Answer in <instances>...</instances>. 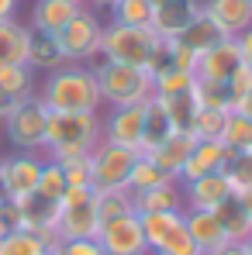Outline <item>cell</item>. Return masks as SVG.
Segmentation results:
<instances>
[{
  "label": "cell",
  "mask_w": 252,
  "mask_h": 255,
  "mask_svg": "<svg viewBox=\"0 0 252 255\" xmlns=\"http://www.w3.org/2000/svg\"><path fill=\"white\" fill-rule=\"evenodd\" d=\"M131 207L135 214H149V211H183V190L176 179L159 183V186H149V190H138L131 193Z\"/></svg>",
  "instance_id": "cell-21"
},
{
  "label": "cell",
  "mask_w": 252,
  "mask_h": 255,
  "mask_svg": "<svg viewBox=\"0 0 252 255\" xmlns=\"http://www.w3.org/2000/svg\"><path fill=\"white\" fill-rule=\"evenodd\" d=\"M156 252H163V255H201L197 245H194V238H190V231H187V224H183V217H180V224L169 231L166 238L159 242Z\"/></svg>",
  "instance_id": "cell-38"
},
{
  "label": "cell",
  "mask_w": 252,
  "mask_h": 255,
  "mask_svg": "<svg viewBox=\"0 0 252 255\" xmlns=\"http://www.w3.org/2000/svg\"><path fill=\"white\" fill-rule=\"evenodd\" d=\"M180 190H183V211H214L228 197H235V190H232V183H228L225 172L194 176V179L180 183Z\"/></svg>",
  "instance_id": "cell-13"
},
{
  "label": "cell",
  "mask_w": 252,
  "mask_h": 255,
  "mask_svg": "<svg viewBox=\"0 0 252 255\" xmlns=\"http://www.w3.org/2000/svg\"><path fill=\"white\" fill-rule=\"evenodd\" d=\"M225 86H228V100H232V107H239V104L252 93V69L242 62V66L228 76V83H225Z\"/></svg>",
  "instance_id": "cell-42"
},
{
  "label": "cell",
  "mask_w": 252,
  "mask_h": 255,
  "mask_svg": "<svg viewBox=\"0 0 252 255\" xmlns=\"http://www.w3.org/2000/svg\"><path fill=\"white\" fill-rule=\"evenodd\" d=\"M17 10H21V0H0V21L17 17Z\"/></svg>",
  "instance_id": "cell-46"
},
{
  "label": "cell",
  "mask_w": 252,
  "mask_h": 255,
  "mask_svg": "<svg viewBox=\"0 0 252 255\" xmlns=\"http://www.w3.org/2000/svg\"><path fill=\"white\" fill-rule=\"evenodd\" d=\"M7 107H10V100H3V97H0V125H3V114H7Z\"/></svg>",
  "instance_id": "cell-50"
},
{
  "label": "cell",
  "mask_w": 252,
  "mask_h": 255,
  "mask_svg": "<svg viewBox=\"0 0 252 255\" xmlns=\"http://www.w3.org/2000/svg\"><path fill=\"white\" fill-rule=\"evenodd\" d=\"M24 62L35 69V73H52L59 66H66V55H62V45L55 35H45V31H31L28 38V55Z\"/></svg>",
  "instance_id": "cell-23"
},
{
  "label": "cell",
  "mask_w": 252,
  "mask_h": 255,
  "mask_svg": "<svg viewBox=\"0 0 252 255\" xmlns=\"http://www.w3.org/2000/svg\"><path fill=\"white\" fill-rule=\"evenodd\" d=\"M246 255H252V238H246Z\"/></svg>",
  "instance_id": "cell-51"
},
{
  "label": "cell",
  "mask_w": 252,
  "mask_h": 255,
  "mask_svg": "<svg viewBox=\"0 0 252 255\" xmlns=\"http://www.w3.org/2000/svg\"><path fill=\"white\" fill-rule=\"evenodd\" d=\"M149 3H152V7H159V3H166V0H149Z\"/></svg>",
  "instance_id": "cell-52"
},
{
  "label": "cell",
  "mask_w": 252,
  "mask_h": 255,
  "mask_svg": "<svg viewBox=\"0 0 252 255\" xmlns=\"http://www.w3.org/2000/svg\"><path fill=\"white\" fill-rule=\"evenodd\" d=\"M100 141V114H62V111H48V125H45V155L48 159H69L90 152Z\"/></svg>",
  "instance_id": "cell-2"
},
{
  "label": "cell",
  "mask_w": 252,
  "mask_h": 255,
  "mask_svg": "<svg viewBox=\"0 0 252 255\" xmlns=\"http://www.w3.org/2000/svg\"><path fill=\"white\" fill-rule=\"evenodd\" d=\"M135 155H138L135 148H121V145L100 138L90 148V186L93 190H118V186H125Z\"/></svg>",
  "instance_id": "cell-8"
},
{
  "label": "cell",
  "mask_w": 252,
  "mask_h": 255,
  "mask_svg": "<svg viewBox=\"0 0 252 255\" xmlns=\"http://www.w3.org/2000/svg\"><path fill=\"white\" fill-rule=\"evenodd\" d=\"M149 255H163V252H149Z\"/></svg>",
  "instance_id": "cell-54"
},
{
  "label": "cell",
  "mask_w": 252,
  "mask_h": 255,
  "mask_svg": "<svg viewBox=\"0 0 252 255\" xmlns=\"http://www.w3.org/2000/svg\"><path fill=\"white\" fill-rule=\"evenodd\" d=\"M235 42H239V55H242V62L252 69V28H246L242 35H235Z\"/></svg>",
  "instance_id": "cell-44"
},
{
  "label": "cell",
  "mask_w": 252,
  "mask_h": 255,
  "mask_svg": "<svg viewBox=\"0 0 252 255\" xmlns=\"http://www.w3.org/2000/svg\"><path fill=\"white\" fill-rule=\"evenodd\" d=\"M104 24H107V21H104L97 10L80 7V10L66 21V28L55 35V38H59V45H62L66 62H76V66H90V62H97V59H100Z\"/></svg>",
  "instance_id": "cell-5"
},
{
  "label": "cell",
  "mask_w": 252,
  "mask_h": 255,
  "mask_svg": "<svg viewBox=\"0 0 252 255\" xmlns=\"http://www.w3.org/2000/svg\"><path fill=\"white\" fill-rule=\"evenodd\" d=\"M225 176H228V183H232V190L235 193H242L246 186H252V152H228V159H225Z\"/></svg>",
  "instance_id": "cell-36"
},
{
  "label": "cell",
  "mask_w": 252,
  "mask_h": 255,
  "mask_svg": "<svg viewBox=\"0 0 252 255\" xmlns=\"http://www.w3.org/2000/svg\"><path fill=\"white\" fill-rule=\"evenodd\" d=\"M242 66V55H239V42L235 38H221L218 45H211L204 52H197V62H194V76L197 80H214V83H228V76Z\"/></svg>",
  "instance_id": "cell-14"
},
{
  "label": "cell",
  "mask_w": 252,
  "mask_h": 255,
  "mask_svg": "<svg viewBox=\"0 0 252 255\" xmlns=\"http://www.w3.org/2000/svg\"><path fill=\"white\" fill-rule=\"evenodd\" d=\"M73 3H83V0H73Z\"/></svg>",
  "instance_id": "cell-55"
},
{
  "label": "cell",
  "mask_w": 252,
  "mask_h": 255,
  "mask_svg": "<svg viewBox=\"0 0 252 255\" xmlns=\"http://www.w3.org/2000/svg\"><path fill=\"white\" fill-rule=\"evenodd\" d=\"M114 3H118V0H83V7L97 10V14H107V10H111Z\"/></svg>",
  "instance_id": "cell-47"
},
{
  "label": "cell",
  "mask_w": 252,
  "mask_h": 255,
  "mask_svg": "<svg viewBox=\"0 0 252 255\" xmlns=\"http://www.w3.org/2000/svg\"><path fill=\"white\" fill-rule=\"evenodd\" d=\"M173 176H166V172L159 169L149 155H135V162H131V172H128L125 186L131 190V193H138V190H149V186H159V183H169ZM180 183V179H176Z\"/></svg>",
  "instance_id": "cell-32"
},
{
  "label": "cell",
  "mask_w": 252,
  "mask_h": 255,
  "mask_svg": "<svg viewBox=\"0 0 252 255\" xmlns=\"http://www.w3.org/2000/svg\"><path fill=\"white\" fill-rule=\"evenodd\" d=\"M142 104H131V107H104L100 111V138L104 141H114L121 148H135L138 152V141H142Z\"/></svg>",
  "instance_id": "cell-11"
},
{
  "label": "cell",
  "mask_w": 252,
  "mask_h": 255,
  "mask_svg": "<svg viewBox=\"0 0 252 255\" xmlns=\"http://www.w3.org/2000/svg\"><path fill=\"white\" fill-rule=\"evenodd\" d=\"M183 224H187V231H190V238H194L201 255H208L221 242H228V235H225L221 221L214 217V211H183Z\"/></svg>",
  "instance_id": "cell-20"
},
{
  "label": "cell",
  "mask_w": 252,
  "mask_h": 255,
  "mask_svg": "<svg viewBox=\"0 0 252 255\" xmlns=\"http://www.w3.org/2000/svg\"><path fill=\"white\" fill-rule=\"evenodd\" d=\"M66 176H62V166L59 162H52L48 155H45L42 162V176H38V193H45V197H52V200H59L62 193H66Z\"/></svg>",
  "instance_id": "cell-39"
},
{
  "label": "cell",
  "mask_w": 252,
  "mask_h": 255,
  "mask_svg": "<svg viewBox=\"0 0 252 255\" xmlns=\"http://www.w3.org/2000/svg\"><path fill=\"white\" fill-rule=\"evenodd\" d=\"M190 86H194V73L180 69V66L152 76V93H180V90H190Z\"/></svg>",
  "instance_id": "cell-40"
},
{
  "label": "cell",
  "mask_w": 252,
  "mask_h": 255,
  "mask_svg": "<svg viewBox=\"0 0 252 255\" xmlns=\"http://www.w3.org/2000/svg\"><path fill=\"white\" fill-rule=\"evenodd\" d=\"M194 97L201 107H221V111H232V100H228V86L214 83V80H197L194 76Z\"/></svg>",
  "instance_id": "cell-37"
},
{
  "label": "cell",
  "mask_w": 252,
  "mask_h": 255,
  "mask_svg": "<svg viewBox=\"0 0 252 255\" xmlns=\"http://www.w3.org/2000/svg\"><path fill=\"white\" fill-rule=\"evenodd\" d=\"M180 217H183V211H149V214H138V224H142V235H145L149 252L159 249V242H163L169 231L180 224Z\"/></svg>",
  "instance_id": "cell-29"
},
{
  "label": "cell",
  "mask_w": 252,
  "mask_h": 255,
  "mask_svg": "<svg viewBox=\"0 0 252 255\" xmlns=\"http://www.w3.org/2000/svg\"><path fill=\"white\" fill-rule=\"evenodd\" d=\"M3 200H7V197H3V186H0V204H3Z\"/></svg>",
  "instance_id": "cell-53"
},
{
  "label": "cell",
  "mask_w": 252,
  "mask_h": 255,
  "mask_svg": "<svg viewBox=\"0 0 252 255\" xmlns=\"http://www.w3.org/2000/svg\"><path fill=\"white\" fill-rule=\"evenodd\" d=\"M232 111H239V114H246V118L252 121V93L246 97V100H242V104H239V107H232Z\"/></svg>",
  "instance_id": "cell-49"
},
{
  "label": "cell",
  "mask_w": 252,
  "mask_h": 255,
  "mask_svg": "<svg viewBox=\"0 0 252 255\" xmlns=\"http://www.w3.org/2000/svg\"><path fill=\"white\" fill-rule=\"evenodd\" d=\"M159 42V35L152 28H131V24H104V38H100V59L107 62H121V66H142L149 62L152 48Z\"/></svg>",
  "instance_id": "cell-7"
},
{
  "label": "cell",
  "mask_w": 252,
  "mask_h": 255,
  "mask_svg": "<svg viewBox=\"0 0 252 255\" xmlns=\"http://www.w3.org/2000/svg\"><path fill=\"white\" fill-rule=\"evenodd\" d=\"M131 190L128 186H118V190H97V217L100 221H111V217H121V214H131Z\"/></svg>",
  "instance_id": "cell-35"
},
{
  "label": "cell",
  "mask_w": 252,
  "mask_h": 255,
  "mask_svg": "<svg viewBox=\"0 0 252 255\" xmlns=\"http://www.w3.org/2000/svg\"><path fill=\"white\" fill-rule=\"evenodd\" d=\"M45 125H48V107L38 100V93H31L24 100H10L0 131L10 152H45Z\"/></svg>",
  "instance_id": "cell-4"
},
{
  "label": "cell",
  "mask_w": 252,
  "mask_h": 255,
  "mask_svg": "<svg viewBox=\"0 0 252 255\" xmlns=\"http://www.w3.org/2000/svg\"><path fill=\"white\" fill-rule=\"evenodd\" d=\"M246 3H252V0H246Z\"/></svg>",
  "instance_id": "cell-56"
},
{
  "label": "cell",
  "mask_w": 252,
  "mask_h": 255,
  "mask_svg": "<svg viewBox=\"0 0 252 255\" xmlns=\"http://www.w3.org/2000/svg\"><path fill=\"white\" fill-rule=\"evenodd\" d=\"M225 118H228V111H221V107H201L194 114L190 134L197 141H218L221 138V128H225Z\"/></svg>",
  "instance_id": "cell-34"
},
{
  "label": "cell",
  "mask_w": 252,
  "mask_h": 255,
  "mask_svg": "<svg viewBox=\"0 0 252 255\" xmlns=\"http://www.w3.org/2000/svg\"><path fill=\"white\" fill-rule=\"evenodd\" d=\"M204 14L228 38L252 28V3H246V0H204Z\"/></svg>",
  "instance_id": "cell-17"
},
{
  "label": "cell",
  "mask_w": 252,
  "mask_h": 255,
  "mask_svg": "<svg viewBox=\"0 0 252 255\" xmlns=\"http://www.w3.org/2000/svg\"><path fill=\"white\" fill-rule=\"evenodd\" d=\"M235 197L242 200V207H246V211H249V217H252V186H246V190H242V193H235Z\"/></svg>",
  "instance_id": "cell-48"
},
{
  "label": "cell",
  "mask_w": 252,
  "mask_h": 255,
  "mask_svg": "<svg viewBox=\"0 0 252 255\" xmlns=\"http://www.w3.org/2000/svg\"><path fill=\"white\" fill-rule=\"evenodd\" d=\"M83 3L73 0H35L28 10V28L31 31H45V35H59L66 28V21L80 10Z\"/></svg>",
  "instance_id": "cell-16"
},
{
  "label": "cell",
  "mask_w": 252,
  "mask_h": 255,
  "mask_svg": "<svg viewBox=\"0 0 252 255\" xmlns=\"http://www.w3.org/2000/svg\"><path fill=\"white\" fill-rule=\"evenodd\" d=\"M152 3L149 0H118L111 10H107V21L114 24H131V28H149L152 21Z\"/></svg>",
  "instance_id": "cell-33"
},
{
  "label": "cell",
  "mask_w": 252,
  "mask_h": 255,
  "mask_svg": "<svg viewBox=\"0 0 252 255\" xmlns=\"http://www.w3.org/2000/svg\"><path fill=\"white\" fill-rule=\"evenodd\" d=\"M38 90V73L28 62H3L0 66V97L3 100H24Z\"/></svg>",
  "instance_id": "cell-22"
},
{
  "label": "cell",
  "mask_w": 252,
  "mask_h": 255,
  "mask_svg": "<svg viewBox=\"0 0 252 255\" xmlns=\"http://www.w3.org/2000/svg\"><path fill=\"white\" fill-rule=\"evenodd\" d=\"M90 69H93L104 107H131V104H145L152 97V76L142 66H121V62L97 59V62H90Z\"/></svg>",
  "instance_id": "cell-3"
},
{
  "label": "cell",
  "mask_w": 252,
  "mask_h": 255,
  "mask_svg": "<svg viewBox=\"0 0 252 255\" xmlns=\"http://www.w3.org/2000/svg\"><path fill=\"white\" fill-rule=\"evenodd\" d=\"M45 152H10L0 155V186L7 200H24L38 190Z\"/></svg>",
  "instance_id": "cell-9"
},
{
  "label": "cell",
  "mask_w": 252,
  "mask_h": 255,
  "mask_svg": "<svg viewBox=\"0 0 252 255\" xmlns=\"http://www.w3.org/2000/svg\"><path fill=\"white\" fill-rule=\"evenodd\" d=\"M14 204H17V217H21V231L38 235V238H45L48 245L59 242V235H55V224H59V200H52V197H45V193L35 190L31 197L14 200Z\"/></svg>",
  "instance_id": "cell-12"
},
{
  "label": "cell",
  "mask_w": 252,
  "mask_h": 255,
  "mask_svg": "<svg viewBox=\"0 0 252 255\" xmlns=\"http://www.w3.org/2000/svg\"><path fill=\"white\" fill-rule=\"evenodd\" d=\"M152 97L163 104L173 131H187V134H190L194 114L201 111V104H197V97H194V86H190V90H180V93H152Z\"/></svg>",
  "instance_id": "cell-25"
},
{
  "label": "cell",
  "mask_w": 252,
  "mask_h": 255,
  "mask_svg": "<svg viewBox=\"0 0 252 255\" xmlns=\"http://www.w3.org/2000/svg\"><path fill=\"white\" fill-rule=\"evenodd\" d=\"M100 217H97V190L93 186H66L59 197V242L66 238H97Z\"/></svg>",
  "instance_id": "cell-6"
},
{
  "label": "cell",
  "mask_w": 252,
  "mask_h": 255,
  "mask_svg": "<svg viewBox=\"0 0 252 255\" xmlns=\"http://www.w3.org/2000/svg\"><path fill=\"white\" fill-rule=\"evenodd\" d=\"M225 159H228V148L221 141H194L183 169H180V183L194 179V176H208V172H221L225 169Z\"/></svg>",
  "instance_id": "cell-19"
},
{
  "label": "cell",
  "mask_w": 252,
  "mask_h": 255,
  "mask_svg": "<svg viewBox=\"0 0 252 255\" xmlns=\"http://www.w3.org/2000/svg\"><path fill=\"white\" fill-rule=\"evenodd\" d=\"M204 10V0H166L152 10V21L149 28L159 35V38H180L187 31V24Z\"/></svg>",
  "instance_id": "cell-15"
},
{
  "label": "cell",
  "mask_w": 252,
  "mask_h": 255,
  "mask_svg": "<svg viewBox=\"0 0 252 255\" xmlns=\"http://www.w3.org/2000/svg\"><path fill=\"white\" fill-rule=\"evenodd\" d=\"M35 93L48 111H62V114H100L104 111L93 69L76 66V62H66V66L45 73Z\"/></svg>",
  "instance_id": "cell-1"
},
{
  "label": "cell",
  "mask_w": 252,
  "mask_h": 255,
  "mask_svg": "<svg viewBox=\"0 0 252 255\" xmlns=\"http://www.w3.org/2000/svg\"><path fill=\"white\" fill-rule=\"evenodd\" d=\"M28 38H31V28L24 21H17V17L0 21V66L3 62H24Z\"/></svg>",
  "instance_id": "cell-26"
},
{
  "label": "cell",
  "mask_w": 252,
  "mask_h": 255,
  "mask_svg": "<svg viewBox=\"0 0 252 255\" xmlns=\"http://www.w3.org/2000/svg\"><path fill=\"white\" fill-rule=\"evenodd\" d=\"M97 242L107 255H149V245H145V235H142V224H138L135 211L100 221Z\"/></svg>",
  "instance_id": "cell-10"
},
{
  "label": "cell",
  "mask_w": 252,
  "mask_h": 255,
  "mask_svg": "<svg viewBox=\"0 0 252 255\" xmlns=\"http://www.w3.org/2000/svg\"><path fill=\"white\" fill-rule=\"evenodd\" d=\"M52 162H55V159H52ZM59 166H62V176H66L69 186H90V152L59 159Z\"/></svg>",
  "instance_id": "cell-41"
},
{
  "label": "cell",
  "mask_w": 252,
  "mask_h": 255,
  "mask_svg": "<svg viewBox=\"0 0 252 255\" xmlns=\"http://www.w3.org/2000/svg\"><path fill=\"white\" fill-rule=\"evenodd\" d=\"M208 255H246V242H221V245L211 249Z\"/></svg>",
  "instance_id": "cell-45"
},
{
  "label": "cell",
  "mask_w": 252,
  "mask_h": 255,
  "mask_svg": "<svg viewBox=\"0 0 252 255\" xmlns=\"http://www.w3.org/2000/svg\"><path fill=\"white\" fill-rule=\"evenodd\" d=\"M52 255H55V252H52Z\"/></svg>",
  "instance_id": "cell-58"
},
{
  "label": "cell",
  "mask_w": 252,
  "mask_h": 255,
  "mask_svg": "<svg viewBox=\"0 0 252 255\" xmlns=\"http://www.w3.org/2000/svg\"><path fill=\"white\" fill-rule=\"evenodd\" d=\"M0 155H3V152H0Z\"/></svg>",
  "instance_id": "cell-57"
},
{
  "label": "cell",
  "mask_w": 252,
  "mask_h": 255,
  "mask_svg": "<svg viewBox=\"0 0 252 255\" xmlns=\"http://www.w3.org/2000/svg\"><path fill=\"white\" fill-rule=\"evenodd\" d=\"M249 152H252V148H249Z\"/></svg>",
  "instance_id": "cell-59"
},
{
  "label": "cell",
  "mask_w": 252,
  "mask_h": 255,
  "mask_svg": "<svg viewBox=\"0 0 252 255\" xmlns=\"http://www.w3.org/2000/svg\"><path fill=\"white\" fill-rule=\"evenodd\" d=\"M52 252L55 255H107L97 238H66V242H55Z\"/></svg>",
  "instance_id": "cell-43"
},
{
  "label": "cell",
  "mask_w": 252,
  "mask_h": 255,
  "mask_svg": "<svg viewBox=\"0 0 252 255\" xmlns=\"http://www.w3.org/2000/svg\"><path fill=\"white\" fill-rule=\"evenodd\" d=\"M142 141H138V155H145V152H152L163 138L173 134V125H169L166 111H163V104L156 100V97H149L145 104H142Z\"/></svg>",
  "instance_id": "cell-24"
},
{
  "label": "cell",
  "mask_w": 252,
  "mask_h": 255,
  "mask_svg": "<svg viewBox=\"0 0 252 255\" xmlns=\"http://www.w3.org/2000/svg\"><path fill=\"white\" fill-rule=\"evenodd\" d=\"M214 217L221 221L228 242H246V238H252V217H249V211L242 207L239 197H228L221 207H214Z\"/></svg>",
  "instance_id": "cell-27"
},
{
  "label": "cell",
  "mask_w": 252,
  "mask_h": 255,
  "mask_svg": "<svg viewBox=\"0 0 252 255\" xmlns=\"http://www.w3.org/2000/svg\"><path fill=\"white\" fill-rule=\"evenodd\" d=\"M0 255H52V245L31 231H7L0 238Z\"/></svg>",
  "instance_id": "cell-31"
},
{
  "label": "cell",
  "mask_w": 252,
  "mask_h": 255,
  "mask_svg": "<svg viewBox=\"0 0 252 255\" xmlns=\"http://www.w3.org/2000/svg\"><path fill=\"white\" fill-rule=\"evenodd\" d=\"M221 38H228V35H225V31H221V28H218V24L211 21L208 14L201 10V14H197V17H194V21L187 24V31H183V35H180L176 42L187 45L190 52H204V48H211V45H218Z\"/></svg>",
  "instance_id": "cell-28"
},
{
  "label": "cell",
  "mask_w": 252,
  "mask_h": 255,
  "mask_svg": "<svg viewBox=\"0 0 252 255\" xmlns=\"http://www.w3.org/2000/svg\"><path fill=\"white\" fill-rule=\"evenodd\" d=\"M194 134H187V131H173L169 138H163L152 152H145L159 169L173 176V179H180V169H183V162H187V155H190V148H194Z\"/></svg>",
  "instance_id": "cell-18"
},
{
  "label": "cell",
  "mask_w": 252,
  "mask_h": 255,
  "mask_svg": "<svg viewBox=\"0 0 252 255\" xmlns=\"http://www.w3.org/2000/svg\"><path fill=\"white\" fill-rule=\"evenodd\" d=\"M218 141H221L228 152H249L252 148V121L246 114H239V111H228Z\"/></svg>",
  "instance_id": "cell-30"
}]
</instances>
